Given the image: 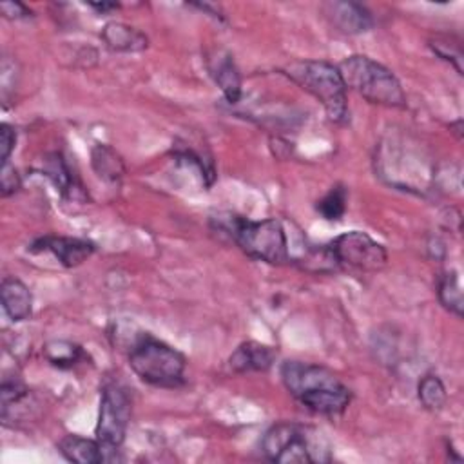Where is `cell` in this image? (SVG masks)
<instances>
[{
    "label": "cell",
    "instance_id": "obj_1",
    "mask_svg": "<svg viewBox=\"0 0 464 464\" xmlns=\"http://www.w3.org/2000/svg\"><path fill=\"white\" fill-rule=\"evenodd\" d=\"M281 379L299 404L321 415H339L352 401L348 386L334 372L319 364L286 361L281 366Z\"/></svg>",
    "mask_w": 464,
    "mask_h": 464
},
{
    "label": "cell",
    "instance_id": "obj_2",
    "mask_svg": "<svg viewBox=\"0 0 464 464\" xmlns=\"http://www.w3.org/2000/svg\"><path fill=\"white\" fill-rule=\"evenodd\" d=\"M265 457L277 464L328 462L330 444L321 431L297 422H277L261 440Z\"/></svg>",
    "mask_w": 464,
    "mask_h": 464
},
{
    "label": "cell",
    "instance_id": "obj_3",
    "mask_svg": "<svg viewBox=\"0 0 464 464\" xmlns=\"http://www.w3.org/2000/svg\"><path fill=\"white\" fill-rule=\"evenodd\" d=\"M218 223L219 230H227L246 256L268 265H285L290 261L286 232L277 219L252 221L241 216H228L225 221L218 218Z\"/></svg>",
    "mask_w": 464,
    "mask_h": 464
},
{
    "label": "cell",
    "instance_id": "obj_4",
    "mask_svg": "<svg viewBox=\"0 0 464 464\" xmlns=\"http://www.w3.org/2000/svg\"><path fill=\"white\" fill-rule=\"evenodd\" d=\"M285 74L321 102L330 121L339 125L348 121V87L337 65L323 60H304L290 63Z\"/></svg>",
    "mask_w": 464,
    "mask_h": 464
},
{
    "label": "cell",
    "instance_id": "obj_5",
    "mask_svg": "<svg viewBox=\"0 0 464 464\" xmlns=\"http://www.w3.org/2000/svg\"><path fill=\"white\" fill-rule=\"evenodd\" d=\"M129 366L150 386L178 388L185 381L187 359L167 343L141 334L129 352Z\"/></svg>",
    "mask_w": 464,
    "mask_h": 464
},
{
    "label": "cell",
    "instance_id": "obj_6",
    "mask_svg": "<svg viewBox=\"0 0 464 464\" xmlns=\"http://www.w3.org/2000/svg\"><path fill=\"white\" fill-rule=\"evenodd\" d=\"M346 87L357 91L366 102L393 109L406 107V94L395 74L364 54H353L339 65Z\"/></svg>",
    "mask_w": 464,
    "mask_h": 464
},
{
    "label": "cell",
    "instance_id": "obj_7",
    "mask_svg": "<svg viewBox=\"0 0 464 464\" xmlns=\"http://www.w3.org/2000/svg\"><path fill=\"white\" fill-rule=\"evenodd\" d=\"M326 246L334 259L335 270L370 274L381 270L388 261L386 248L361 230L344 232L332 239Z\"/></svg>",
    "mask_w": 464,
    "mask_h": 464
},
{
    "label": "cell",
    "instance_id": "obj_8",
    "mask_svg": "<svg viewBox=\"0 0 464 464\" xmlns=\"http://www.w3.org/2000/svg\"><path fill=\"white\" fill-rule=\"evenodd\" d=\"M130 397L118 382H107L102 390L96 439L109 450H118L125 440L130 420Z\"/></svg>",
    "mask_w": 464,
    "mask_h": 464
},
{
    "label": "cell",
    "instance_id": "obj_9",
    "mask_svg": "<svg viewBox=\"0 0 464 464\" xmlns=\"http://www.w3.org/2000/svg\"><path fill=\"white\" fill-rule=\"evenodd\" d=\"M29 250L31 252L47 250L60 261V265L71 268V266L82 265L87 257H91L92 252L96 250V246H94V243H91L87 239H80V237L44 236V237L36 239L29 246Z\"/></svg>",
    "mask_w": 464,
    "mask_h": 464
},
{
    "label": "cell",
    "instance_id": "obj_10",
    "mask_svg": "<svg viewBox=\"0 0 464 464\" xmlns=\"http://www.w3.org/2000/svg\"><path fill=\"white\" fill-rule=\"evenodd\" d=\"M323 11L330 22L346 34L366 33L373 27L372 13L357 2H326Z\"/></svg>",
    "mask_w": 464,
    "mask_h": 464
},
{
    "label": "cell",
    "instance_id": "obj_11",
    "mask_svg": "<svg viewBox=\"0 0 464 464\" xmlns=\"http://www.w3.org/2000/svg\"><path fill=\"white\" fill-rule=\"evenodd\" d=\"M58 451L76 464H100L116 460L118 450L105 448L98 439H85L80 435H65L58 442Z\"/></svg>",
    "mask_w": 464,
    "mask_h": 464
},
{
    "label": "cell",
    "instance_id": "obj_12",
    "mask_svg": "<svg viewBox=\"0 0 464 464\" xmlns=\"http://www.w3.org/2000/svg\"><path fill=\"white\" fill-rule=\"evenodd\" d=\"M276 357L277 352L272 346L257 341H245L228 357V366L237 373L266 372L276 362Z\"/></svg>",
    "mask_w": 464,
    "mask_h": 464
},
{
    "label": "cell",
    "instance_id": "obj_13",
    "mask_svg": "<svg viewBox=\"0 0 464 464\" xmlns=\"http://www.w3.org/2000/svg\"><path fill=\"white\" fill-rule=\"evenodd\" d=\"M208 71L227 102L237 103L241 100V76L232 56L227 51H218L208 62Z\"/></svg>",
    "mask_w": 464,
    "mask_h": 464
},
{
    "label": "cell",
    "instance_id": "obj_14",
    "mask_svg": "<svg viewBox=\"0 0 464 464\" xmlns=\"http://www.w3.org/2000/svg\"><path fill=\"white\" fill-rule=\"evenodd\" d=\"M0 299L4 312L11 321L29 319L33 312V295L18 277H4L0 285Z\"/></svg>",
    "mask_w": 464,
    "mask_h": 464
},
{
    "label": "cell",
    "instance_id": "obj_15",
    "mask_svg": "<svg viewBox=\"0 0 464 464\" xmlns=\"http://www.w3.org/2000/svg\"><path fill=\"white\" fill-rule=\"evenodd\" d=\"M100 36L103 44L116 53H138L149 45L147 36L140 29L123 22H109Z\"/></svg>",
    "mask_w": 464,
    "mask_h": 464
},
{
    "label": "cell",
    "instance_id": "obj_16",
    "mask_svg": "<svg viewBox=\"0 0 464 464\" xmlns=\"http://www.w3.org/2000/svg\"><path fill=\"white\" fill-rule=\"evenodd\" d=\"M44 174L51 179L56 190L63 198H74V192L82 190L80 185L74 181V176L60 152H51L44 160Z\"/></svg>",
    "mask_w": 464,
    "mask_h": 464
},
{
    "label": "cell",
    "instance_id": "obj_17",
    "mask_svg": "<svg viewBox=\"0 0 464 464\" xmlns=\"http://www.w3.org/2000/svg\"><path fill=\"white\" fill-rule=\"evenodd\" d=\"M91 163L94 172L105 179V181H120V178L125 174V165L121 156L105 143H96L91 150Z\"/></svg>",
    "mask_w": 464,
    "mask_h": 464
},
{
    "label": "cell",
    "instance_id": "obj_18",
    "mask_svg": "<svg viewBox=\"0 0 464 464\" xmlns=\"http://www.w3.org/2000/svg\"><path fill=\"white\" fill-rule=\"evenodd\" d=\"M44 355L53 366L67 370V368L76 366L83 359L85 353H83L82 346H78L71 341H62L60 339V341L47 343L45 348H44Z\"/></svg>",
    "mask_w": 464,
    "mask_h": 464
},
{
    "label": "cell",
    "instance_id": "obj_19",
    "mask_svg": "<svg viewBox=\"0 0 464 464\" xmlns=\"http://www.w3.org/2000/svg\"><path fill=\"white\" fill-rule=\"evenodd\" d=\"M439 301L440 304L455 314L457 317H462V290H460V279L455 270L446 272L439 281Z\"/></svg>",
    "mask_w": 464,
    "mask_h": 464
},
{
    "label": "cell",
    "instance_id": "obj_20",
    "mask_svg": "<svg viewBox=\"0 0 464 464\" xmlns=\"http://www.w3.org/2000/svg\"><path fill=\"white\" fill-rule=\"evenodd\" d=\"M417 397L422 408L439 411L446 404V388L437 375H424L417 386Z\"/></svg>",
    "mask_w": 464,
    "mask_h": 464
},
{
    "label": "cell",
    "instance_id": "obj_21",
    "mask_svg": "<svg viewBox=\"0 0 464 464\" xmlns=\"http://www.w3.org/2000/svg\"><path fill=\"white\" fill-rule=\"evenodd\" d=\"M346 199H348V192L343 185H335L332 187L315 205L317 212L328 219V221H335L339 219L344 210H346Z\"/></svg>",
    "mask_w": 464,
    "mask_h": 464
},
{
    "label": "cell",
    "instance_id": "obj_22",
    "mask_svg": "<svg viewBox=\"0 0 464 464\" xmlns=\"http://www.w3.org/2000/svg\"><path fill=\"white\" fill-rule=\"evenodd\" d=\"M0 188H2V196L14 194L20 188V174L16 172V169L9 161L2 163V169H0Z\"/></svg>",
    "mask_w": 464,
    "mask_h": 464
},
{
    "label": "cell",
    "instance_id": "obj_23",
    "mask_svg": "<svg viewBox=\"0 0 464 464\" xmlns=\"http://www.w3.org/2000/svg\"><path fill=\"white\" fill-rule=\"evenodd\" d=\"M16 143V130L9 123H2L0 127V160L2 163H7L11 158V152L14 150Z\"/></svg>",
    "mask_w": 464,
    "mask_h": 464
},
{
    "label": "cell",
    "instance_id": "obj_24",
    "mask_svg": "<svg viewBox=\"0 0 464 464\" xmlns=\"http://www.w3.org/2000/svg\"><path fill=\"white\" fill-rule=\"evenodd\" d=\"M0 11L9 20H24V18L33 16L31 9L27 5H24L22 2H2Z\"/></svg>",
    "mask_w": 464,
    "mask_h": 464
},
{
    "label": "cell",
    "instance_id": "obj_25",
    "mask_svg": "<svg viewBox=\"0 0 464 464\" xmlns=\"http://www.w3.org/2000/svg\"><path fill=\"white\" fill-rule=\"evenodd\" d=\"M92 9H96V11H100L102 14L103 13H109V11H112V9H118L120 5L118 4H109V2H102V4H89Z\"/></svg>",
    "mask_w": 464,
    "mask_h": 464
}]
</instances>
